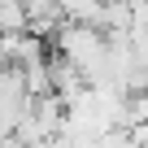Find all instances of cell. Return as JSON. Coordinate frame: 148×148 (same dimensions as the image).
<instances>
[{"label": "cell", "instance_id": "1", "mask_svg": "<svg viewBox=\"0 0 148 148\" xmlns=\"http://www.w3.org/2000/svg\"><path fill=\"white\" fill-rule=\"evenodd\" d=\"M52 57H61L65 65H74L87 83H100L109 70V52H113V35L96 22H65L52 35Z\"/></svg>", "mask_w": 148, "mask_h": 148}, {"label": "cell", "instance_id": "2", "mask_svg": "<svg viewBox=\"0 0 148 148\" xmlns=\"http://www.w3.org/2000/svg\"><path fill=\"white\" fill-rule=\"evenodd\" d=\"M144 87H148V61H144Z\"/></svg>", "mask_w": 148, "mask_h": 148}]
</instances>
